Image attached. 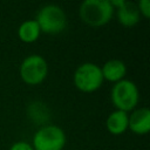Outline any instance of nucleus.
<instances>
[{
  "instance_id": "obj_1",
  "label": "nucleus",
  "mask_w": 150,
  "mask_h": 150,
  "mask_svg": "<svg viewBox=\"0 0 150 150\" xmlns=\"http://www.w3.org/2000/svg\"><path fill=\"white\" fill-rule=\"evenodd\" d=\"M114 11L110 0H84L80 5L79 14L88 26L101 27L111 20Z\"/></svg>"
},
{
  "instance_id": "obj_4",
  "label": "nucleus",
  "mask_w": 150,
  "mask_h": 150,
  "mask_svg": "<svg viewBox=\"0 0 150 150\" xmlns=\"http://www.w3.org/2000/svg\"><path fill=\"white\" fill-rule=\"evenodd\" d=\"M67 143L66 132L55 124L39 128L34 136L32 146L34 150H63Z\"/></svg>"
},
{
  "instance_id": "obj_12",
  "label": "nucleus",
  "mask_w": 150,
  "mask_h": 150,
  "mask_svg": "<svg viewBox=\"0 0 150 150\" xmlns=\"http://www.w3.org/2000/svg\"><path fill=\"white\" fill-rule=\"evenodd\" d=\"M136 5H137V8L139 11L141 16L149 19L150 18V1L149 0H141Z\"/></svg>"
},
{
  "instance_id": "obj_13",
  "label": "nucleus",
  "mask_w": 150,
  "mask_h": 150,
  "mask_svg": "<svg viewBox=\"0 0 150 150\" xmlns=\"http://www.w3.org/2000/svg\"><path fill=\"white\" fill-rule=\"evenodd\" d=\"M9 150H34V149L30 143L26 141H18L11 145Z\"/></svg>"
},
{
  "instance_id": "obj_9",
  "label": "nucleus",
  "mask_w": 150,
  "mask_h": 150,
  "mask_svg": "<svg viewBox=\"0 0 150 150\" xmlns=\"http://www.w3.org/2000/svg\"><path fill=\"white\" fill-rule=\"evenodd\" d=\"M101 71H102L103 80L116 83L124 79L127 74V66L122 60L111 59V60H108L101 67Z\"/></svg>"
},
{
  "instance_id": "obj_7",
  "label": "nucleus",
  "mask_w": 150,
  "mask_h": 150,
  "mask_svg": "<svg viewBox=\"0 0 150 150\" xmlns=\"http://www.w3.org/2000/svg\"><path fill=\"white\" fill-rule=\"evenodd\" d=\"M128 129L136 135H145L150 130V110L146 107L135 108L128 114Z\"/></svg>"
},
{
  "instance_id": "obj_10",
  "label": "nucleus",
  "mask_w": 150,
  "mask_h": 150,
  "mask_svg": "<svg viewBox=\"0 0 150 150\" xmlns=\"http://www.w3.org/2000/svg\"><path fill=\"white\" fill-rule=\"evenodd\" d=\"M105 127L111 135L118 136L124 134L128 130V112L115 109L108 115Z\"/></svg>"
},
{
  "instance_id": "obj_8",
  "label": "nucleus",
  "mask_w": 150,
  "mask_h": 150,
  "mask_svg": "<svg viewBox=\"0 0 150 150\" xmlns=\"http://www.w3.org/2000/svg\"><path fill=\"white\" fill-rule=\"evenodd\" d=\"M117 21L124 27H132L137 25L141 20V14L135 2L123 1V4L116 8Z\"/></svg>"
},
{
  "instance_id": "obj_3",
  "label": "nucleus",
  "mask_w": 150,
  "mask_h": 150,
  "mask_svg": "<svg viewBox=\"0 0 150 150\" xmlns=\"http://www.w3.org/2000/svg\"><path fill=\"white\" fill-rule=\"evenodd\" d=\"M40 30L47 34H59L67 27V15L64 11L54 4L42 6L35 18Z\"/></svg>"
},
{
  "instance_id": "obj_11",
  "label": "nucleus",
  "mask_w": 150,
  "mask_h": 150,
  "mask_svg": "<svg viewBox=\"0 0 150 150\" xmlns=\"http://www.w3.org/2000/svg\"><path fill=\"white\" fill-rule=\"evenodd\" d=\"M41 34L40 27L35 19L23 21L18 28V36L25 43H33L35 42Z\"/></svg>"
},
{
  "instance_id": "obj_2",
  "label": "nucleus",
  "mask_w": 150,
  "mask_h": 150,
  "mask_svg": "<svg viewBox=\"0 0 150 150\" xmlns=\"http://www.w3.org/2000/svg\"><path fill=\"white\" fill-rule=\"evenodd\" d=\"M111 103L116 110H122L125 112L132 111L139 101V91L135 82L131 80L123 79L114 83L110 91Z\"/></svg>"
},
{
  "instance_id": "obj_5",
  "label": "nucleus",
  "mask_w": 150,
  "mask_h": 150,
  "mask_svg": "<svg viewBox=\"0 0 150 150\" xmlns=\"http://www.w3.org/2000/svg\"><path fill=\"white\" fill-rule=\"evenodd\" d=\"M74 86L82 93H94L103 84L101 67L93 62L81 63L74 71Z\"/></svg>"
},
{
  "instance_id": "obj_6",
  "label": "nucleus",
  "mask_w": 150,
  "mask_h": 150,
  "mask_svg": "<svg viewBox=\"0 0 150 150\" xmlns=\"http://www.w3.org/2000/svg\"><path fill=\"white\" fill-rule=\"evenodd\" d=\"M19 74L21 80L28 86L42 83L48 75V63L39 54H32L25 57L20 64Z\"/></svg>"
}]
</instances>
